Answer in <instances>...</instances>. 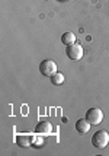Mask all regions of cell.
I'll list each match as a JSON object with an SVG mask.
<instances>
[{
	"mask_svg": "<svg viewBox=\"0 0 109 156\" xmlns=\"http://www.w3.org/2000/svg\"><path fill=\"white\" fill-rule=\"evenodd\" d=\"M109 143V133L106 130H97L92 136V144L97 149H105Z\"/></svg>",
	"mask_w": 109,
	"mask_h": 156,
	"instance_id": "6da1fadb",
	"label": "cell"
},
{
	"mask_svg": "<svg viewBox=\"0 0 109 156\" xmlns=\"http://www.w3.org/2000/svg\"><path fill=\"white\" fill-rule=\"evenodd\" d=\"M92 126H97L100 124L103 120V111L97 107H93V108H89L86 111V117H84Z\"/></svg>",
	"mask_w": 109,
	"mask_h": 156,
	"instance_id": "7a4b0ae2",
	"label": "cell"
},
{
	"mask_svg": "<svg viewBox=\"0 0 109 156\" xmlns=\"http://www.w3.org/2000/svg\"><path fill=\"white\" fill-rule=\"evenodd\" d=\"M39 72H41L42 76L51 77L54 73H57V64H55V61L49 60V58L42 60L41 63H39Z\"/></svg>",
	"mask_w": 109,
	"mask_h": 156,
	"instance_id": "3957f363",
	"label": "cell"
},
{
	"mask_svg": "<svg viewBox=\"0 0 109 156\" xmlns=\"http://www.w3.org/2000/svg\"><path fill=\"white\" fill-rule=\"evenodd\" d=\"M66 54H67V57L70 60L77 61L83 57L84 51H83V47L80 44H76L74 42V44H71V45H67V48H66Z\"/></svg>",
	"mask_w": 109,
	"mask_h": 156,
	"instance_id": "277c9868",
	"label": "cell"
},
{
	"mask_svg": "<svg viewBox=\"0 0 109 156\" xmlns=\"http://www.w3.org/2000/svg\"><path fill=\"white\" fill-rule=\"evenodd\" d=\"M35 133H38V134H49V133H53V124L49 121H39L35 126Z\"/></svg>",
	"mask_w": 109,
	"mask_h": 156,
	"instance_id": "5b68a950",
	"label": "cell"
},
{
	"mask_svg": "<svg viewBox=\"0 0 109 156\" xmlns=\"http://www.w3.org/2000/svg\"><path fill=\"white\" fill-rule=\"evenodd\" d=\"M90 122L86 120V118H80V120H77L76 121V130H77V133H80V134H86L89 130H90Z\"/></svg>",
	"mask_w": 109,
	"mask_h": 156,
	"instance_id": "8992f818",
	"label": "cell"
},
{
	"mask_svg": "<svg viewBox=\"0 0 109 156\" xmlns=\"http://www.w3.org/2000/svg\"><path fill=\"white\" fill-rule=\"evenodd\" d=\"M34 142V139L31 136H28V134H19V136H16V143H18V146H21V147H29L31 144Z\"/></svg>",
	"mask_w": 109,
	"mask_h": 156,
	"instance_id": "52a82bcc",
	"label": "cell"
},
{
	"mask_svg": "<svg viewBox=\"0 0 109 156\" xmlns=\"http://www.w3.org/2000/svg\"><path fill=\"white\" fill-rule=\"evenodd\" d=\"M61 42L64 45H71L76 42V35L73 32H64L61 35Z\"/></svg>",
	"mask_w": 109,
	"mask_h": 156,
	"instance_id": "ba28073f",
	"label": "cell"
},
{
	"mask_svg": "<svg viewBox=\"0 0 109 156\" xmlns=\"http://www.w3.org/2000/svg\"><path fill=\"white\" fill-rule=\"evenodd\" d=\"M49 79H51V82H53V85H55V86H60V85H63V83H64V75H63V73H60V72L54 73V75L51 76Z\"/></svg>",
	"mask_w": 109,
	"mask_h": 156,
	"instance_id": "9c48e42d",
	"label": "cell"
}]
</instances>
